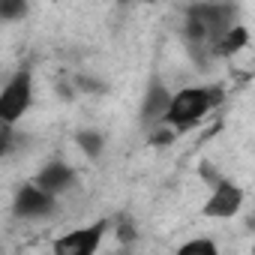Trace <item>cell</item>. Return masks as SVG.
<instances>
[{
    "mask_svg": "<svg viewBox=\"0 0 255 255\" xmlns=\"http://www.w3.org/2000/svg\"><path fill=\"white\" fill-rule=\"evenodd\" d=\"M237 24V9L231 3H222V0H204V3H195L186 9V39L192 51H204L210 54L216 48V42Z\"/></svg>",
    "mask_w": 255,
    "mask_h": 255,
    "instance_id": "1",
    "label": "cell"
},
{
    "mask_svg": "<svg viewBox=\"0 0 255 255\" xmlns=\"http://www.w3.org/2000/svg\"><path fill=\"white\" fill-rule=\"evenodd\" d=\"M222 99L219 90L213 87H183L180 93H174L168 99V108H165V117L174 129H189V126H195L216 102Z\"/></svg>",
    "mask_w": 255,
    "mask_h": 255,
    "instance_id": "2",
    "label": "cell"
},
{
    "mask_svg": "<svg viewBox=\"0 0 255 255\" xmlns=\"http://www.w3.org/2000/svg\"><path fill=\"white\" fill-rule=\"evenodd\" d=\"M30 102H33V75L27 69H18L0 90V123L3 126L18 123L30 108Z\"/></svg>",
    "mask_w": 255,
    "mask_h": 255,
    "instance_id": "3",
    "label": "cell"
},
{
    "mask_svg": "<svg viewBox=\"0 0 255 255\" xmlns=\"http://www.w3.org/2000/svg\"><path fill=\"white\" fill-rule=\"evenodd\" d=\"M240 207H243V189L228 183V180H216L210 198L204 201V216H210V219H231Z\"/></svg>",
    "mask_w": 255,
    "mask_h": 255,
    "instance_id": "4",
    "label": "cell"
},
{
    "mask_svg": "<svg viewBox=\"0 0 255 255\" xmlns=\"http://www.w3.org/2000/svg\"><path fill=\"white\" fill-rule=\"evenodd\" d=\"M102 234H105V222L75 228V231L63 234L60 240H54V252L57 255H93L102 243Z\"/></svg>",
    "mask_w": 255,
    "mask_h": 255,
    "instance_id": "5",
    "label": "cell"
},
{
    "mask_svg": "<svg viewBox=\"0 0 255 255\" xmlns=\"http://www.w3.org/2000/svg\"><path fill=\"white\" fill-rule=\"evenodd\" d=\"M54 207V195H48L45 189H39L36 183H24L15 195V216L18 219H39V216H48Z\"/></svg>",
    "mask_w": 255,
    "mask_h": 255,
    "instance_id": "6",
    "label": "cell"
},
{
    "mask_svg": "<svg viewBox=\"0 0 255 255\" xmlns=\"http://www.w3.org/2000/svg\"><path fill=\"white\" fill-rule=\"evenodd\" d=\"M33 183H36L39 189H45L48 195H60V192L72 189V183H75V171H72L66 162H48V165H42V171L36 174Z\"/></svg>",
    "mask_w": 255,
    "mask_h": 255,
    "instance_id": "7",
    "label": "cell"
},
{
    "mask_svg": "<svg viewBox=\"0 0 255 255\" xmlns=\"http://www.w3.org/2000/svg\"><path fill=\"white\" fill-rule=\"evenodd\" d=\"M168 99L171 93L162 87V84H153L144 96V105H141V120L144 123H159L165 117V108H168Z\"/></svg>",
    "mask_w": 255,
    "mask_h": 255,
    "instance_id": "8",
    "label": "cell"
},
{
    "mask_svg": "<svg viewBox=\"0 0 255 255\" xmlns=\"http://www.w3.org/2000/svg\"><path fill=\"white\" fill-rule=\"evenodd\" d=\"M246 36H249V33H246V27L234 24V27H231V30H228V33H225L219 42H216L213 54H237V51L246 45Z\"/></svg>",
    "mask_w": 255,
    "mask_h": 255,
    "instance_id": "9",
    "label": "cell"
},
{
    "mask_svg": "<svg viewBox=\"0 0 255 255\" xmlns=\"http://www.w3.org/2000/svg\"><path fill=\"white\" fill-rule=\"evenodd\" d=\"M27 15V0H0V21H18Z\"/></svg>",
    "mask_w": 255,
    "mask_h": 255,
    "instance_id": "10",
    "label": "cell"
},
{
    "mask_svg": "<svg viewBox=\"0 0 255 255\" xmlns=\"http://www.w3.org/2000/svg\"><path fill=\"white\" fill-rule=\"evenodd\" d=\"M78 144H81V150H84L87 156H99V150H102V135H99V132H81V135H78Z\"/></svg>",
    "mask_w": 255,
    "mask_h": 255,
    "instance_id": "11",
    "label": "cell"
},
{
    "mask_svg": "<svg viewBox=\"0 0 255 255\" xmlns=\"http://www.w3.org/2000/svg\"><path fill=\"white\" fill-rule=\"evenodd\" d=\"M180 252H204V255H213L216 252V243L213 240H189L180 246Z\"/></svg>",
    "mask_w": 255,
    "mask_h": 255,
    "instance_id": "12",
    "label": "cell"
}]
</instances>
